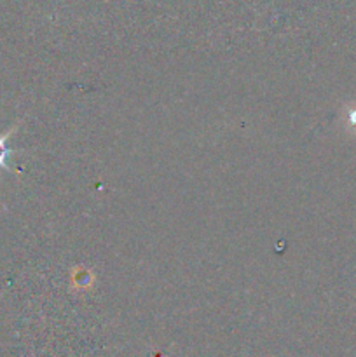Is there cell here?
<instances>
[{
	"instance_id": "obj_1",
	"label": "cell",
	"mask_w": 356,
	"mask_h": 357,
	"mask_svg": "<svg viewBox=\"0 0 356 357\" xmlns=\"http://www.w3.org/2000/svg\"><path fill=\"white\" fill-rule=\"evenodd\" d=\"M10 136V131L7 132L6 136H0V167H7V162H9L10 150L7 146V138Z\"/></svg>"
}]
</instances>
